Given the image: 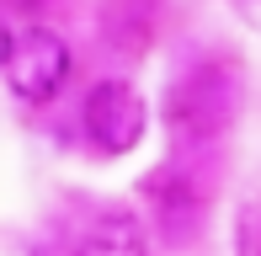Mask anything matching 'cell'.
<instances>
[{
	"mask_svg": "<svg viewBox=\"0 0 261 256\" xmlns=\"http://www.w3.org/2000/svg\"><path fill=\"white\" fill-rule=\"evenodd\" d=\"M240 118V75L224 59H197L165 86V128L181 149H203Z\"/></svg>",
	"mask_w": 261,
	"mask_h": 256,
	"instance_id": "6da1fadb",
	"label": "cell"
},
{
	"mask_svg": "<svg viewBox=\"0 0 261 256\" xmlns=\"http://www.w3.org/2000/svg\"><path fill=\"white\" fill-rule=\"evenodd\" d=\"M11 48H16V38H11V27H6V16H0V69L11 64Z\"/></svg>",
	"mask_w": 261,
	"mask_h": 256,
	"instance_id": "5b68a950",
	"label": "cell"
},
{
	"mask_svg": "<svg viewBox=\"0 0 261 256\" xmlns=\"http://www.w3.org/2000/svg\"><path fill=\"white\" fill-rule=\"evenodd\" d=\"M229 6L240 11V16H256V11H261V0H229Z\"/></svg>",
	"mask_w": 261,
	"mask_h": 256,
	"instance_id": "8992f818",
	"label": "cell"
},
{
	"mask_svg": "<svg viewBox=\"0 0 261 256\" xmlns=\"http://www.w3.org/2000/svg\"><path fill=\"white\" fill-rule=\"evenodd\" d=\"M6 80H11V96L27 101V107L54 101L64 91V80H69V43L54 27H27L16 38V48H11Z\"/></svg>",
	"mask_w": 261,
	"mask_h": 256,
	"instance_id": "3957f363",
	"label": "cell"
},
{
	"mask_svg": "<svg viewBox=\"0 0 261 256\" xmlns=\"http://www.w3.org/2000/svg\"><path fill=\"white\" fill-rule=\"evenodd\" d=\"M75 251L80 256H149V235L134 214H96Z\"/></svg>",
	"mask_w": 261,
	"mask_h": 256,
	"instance_id": "277c9868",
	"label": "cell"
},
{
	"mask_svg": "<svg viewBox=\"0 0 261 256\" xmlns=\"http://www.w3.org/2000/svg\"><path fill=\"white\" fill-rule=\"evenodd\" d=\"M80 123H86V139L101 155H128V149H139V139L149 128V101L139 96V86L112 75V80H96L86 91Z\"/></svg>",
	"mask_w": 261,
	"mask_h": 256,
	"instance_id": "7a4b0ae2",
	"label": "cell"
},
{
	"mask_svg": "<svg viewBox=\"0 0 261 256\" xmlns=\"http://www.w3.org/2000/svg\"><path fill=\"white\" fill-rule=\"evenodd\" d=\"M32 256H80V251H64V246H38Z\"/></svg>",
	"mask_w": 261,
	"mask_h": 256,
	"instance_id": "52a82bcc",
	"label": "cell"
},
{
	"mask_svg": "<svg viewBox=\"0 0 261 256\" xmlns=\"http://www.w3.org/2000/svg\"><path fill=\"white\" fill-rule=\"evenodd\" d=\"M0 6H21V11H32V6H38V0H0Z\"/></svg>",
	"mask_w": 261,
	"mask_h": 256,
	"instance_id": "ba28073f",
	"label": "cell"
}]
</instances>
